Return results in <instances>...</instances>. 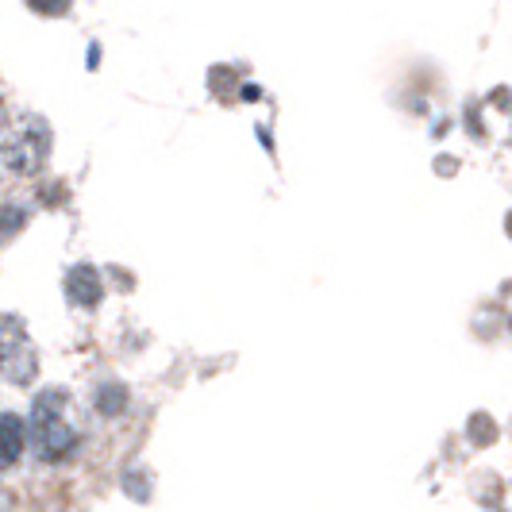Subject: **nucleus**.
Wrapping results in <instances>:
<instances>
[{
    "label": "nucleus",
    "mask_w": 512,
    "mask_h": 512,
    "mask_svg": "<svg viewBox=\"0 0 512 512\" xmlns=\"http://www.w3.org/2000/svg\"><path fill=\"white\" fill-rule=\"evenodd\" d=\"M20 224H24V212H16V208H0V239L12 235Z\"/></svg>",
    "instance_id": "obj_6"
},
{
    "label": "nucleus",
    "mask_w": 512,
    "mask_h": 512,
    "mask_svg": "<svg viewBox=\"0 0 512 512\" xmlns=\"http://www.w3.org/2000/svg\"><path fill=\"white\" fill-rule=\"evenodd\" d=\"M47 154H51V131H47L43 120H35V116H20L16 124H8L4 135H0V158L20 178L39 174L43 162H47Z\"/></svg>",
    "instance_id": "obj_2"
},
{
    "label": "nucleus",
    "mask_w": 512,
    "mask_h": 512,
    "mask_svg": "<svg viewBox=\"0 0 512 512\" xmlns=\"http://www.w3.org/2000/svg\"><path fill=\"white\" fill-rule=\"evenodd\" d=\"M66 289H70V297L77 305H97L101 301V282H97V274L89 266H77L74 274L66 278Z\"/></svg>",
    "instance_id": "obj_5"
},
{
    "label": "nucleus",
    "mask_w": 512,
    "mask_h": 512,
    "mask_svg": "<svg viewBox=\"0 0 512 512\" xmlns=\"http://www.w3.org/2000/svg\"><path fill=\"white\" fill-rule=\"evenodd\" d=\"M66 393H43L31 409V439H35V455L43 462H62L77 451V428L66 416Z\"/></svg>",
    "instance_id": "obj_1"
},
{
    "label": "nucleus",
    "mask_w": 512,
    "mask_h": 512,
    "mask_svg": "<svg viewBox=\"0 0 512 512\" xmlns=\"http://www.w3.org/2000/svg\"><path fill=\"white\" fill-rule=\"evenodd\" d=\"M27 443V428L16 412H0V470L16 466L20 455H24Z\"/></svg>",
    "instance_id": "obj_4"
},
{
    "label": "nucleus",
    "mask_w": 512,
    "mask_h": 512,
    "mask_svg": "<svg viewBox=\"0 0 512 512\" xmlns=\"http://www.w3.org/2000/svg\"><path fill=\"white\" fill-rule=\"evenodd\" d=\"M39 374V355L20 316H0V378L27 385Z\"/></svg>",
    "instance_id": "obj_3"
},
{
    "label": "nucleus",
    "mask_w": 512,
    "mask_h": 512,
    "mask_svg": "<svg viewBox=\"0 0 512 512\" xmlns=\"http://www.w3.org/2000/svg\"><path fill=\"white\" fill-rule=\"evenodd\" d=\"M124 401H128V397H124V389L116 385V393H104L101 397V412H120L124 409Z\"/></svg>",
    "instance_id": "obj_7"
}]
</instances>
